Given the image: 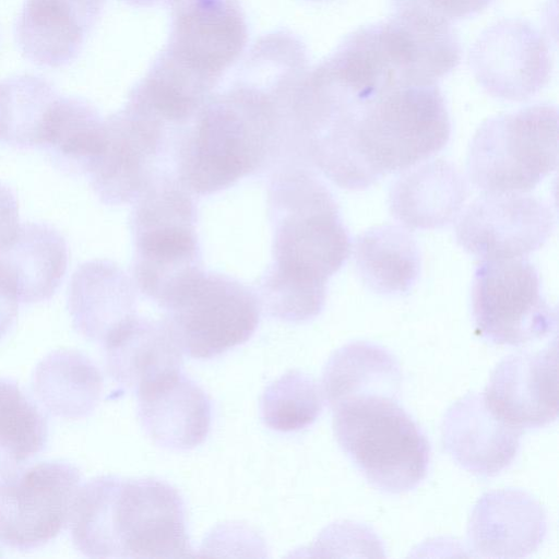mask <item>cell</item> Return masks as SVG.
<instances>
[{"label":"cell","mask_w":559,"mask_h":559,"mask_svg":"<svg viewBox=\"0 0 559 559\" xmlns=\"http://www.w3.org/2000/svg\"><path fill=\"white\" fill-rule=\"evenodd\" d=\"M546 528L545 511L531 495L501 489L478 499L468 520L467 537L481 557L522 558L538 548Z\"/></svg>","instance_id":"19"},{"label":"cell","mask_w":559,"mask_h":559,"mask_svg":"<svg viewBox=\"0 0 559 559\" xmlns=\"http://www.w3.org/2000/svg\"><path fill=\"white\" fill-rule=\"evenodd\" d=\"M557 342L537 352L504 357L483 393L489 409L523 431L547 426L558 415Z\"/></svg>","instance_id":"15"},{"label":"cell","mask_w":559,"mask_h":559,"mask_svg":"<svg viewBox=\"0 0 559 559\" xmlns=\"http://www.w3.org/2000/svg\"><path fill=\"white\" fill-rule=\"evenodd\" d=\"M19 301L0 280V340L9 332L17 316Z\"/></svg>","instance_id":"33"},{"label":"cell","mask_w":559,"mask_h":559,"mask_svg":"<svg viewBox=\"0 0 559 559\" xmlns=\"http://www.w3.org/2000/svg\"><path fill=\"white\" fill-rule=\"evenodd\" d=\"M135 393L140 424L157 445L183 451L206 439L212 420L211 401L181 369L142 384Z\"/></svg>","instance_id":"16"},{"label":"cell","mask_w":559,"mask_h":559,"mask_svg":"<svg viewBox=\"0 0 559 559\" xmlns=\"http://www.w3.org/2000/svg\"><path fill=\"white\" fill-rule=\"evenodd\" d=\"M133 275L140 290L162 308L200 266L195 206L177 177L156 174L134 201Z\"/></svg>","instance_id":"6"},{"label":"cell","mask_w":559,"mask_h":559,"mask_svg":"<svg viewBox=\"0 0 559 559\" xmlns=\"http://www.w3.org/2000/svg\"><path fill=\"white\" fill-rule=\"evenodd\" d=\"M273 263L260 284L269 316L306 322L322 311L329 278L346 262L352 242L330 190L306 168H287L270 187Z\"/></svg>","instance_id":"1"},{"label":"cell","mask_w":559,"mask_h":559,"mask_svg":"<svg viewBox=\"0 0 559 559\" xmlns=\"http://www.w3.org/2000/svg\"><path fill=\"white\" fill-rule=\"evenodd\" d=\"M322 406L323 396L317 382L301 371L290 370L265 388L260 413L272 430L292 432L313 424Z\"/></svg>","instance_id":"30"},{"label":"cell","mask_w":559,"mask_h":559,"mask_svg":"<svg viewBox=\"0 0 559 559\" xmlns=\"http://www.w3.org/2000/svg\"><path fill=\"white\" fill-rule=\"evenodd\" d=\"M103 390L98 368L74 350L50 353L37 366L34 391L57 416L80 418L96 407Z\"/></svg>","instance_id":"27"},{"label":"cell","mask_w":559,"mask_h":559,"mask_svg":"<svg viewBox=\"0 0 559 559\" xmlns=\"http://www.w3.org/2000/svg\"><path fill=\"white\" fill-rule=\"evenodd\" d=\"M129 5L133 7H154L169 0H120Z\"/></svg>","instance_id":"34"},{"label":"cell","mask_w":559,"mask_h":559,"mask_svg":"<svg viewBox=\"0 0 559 559\" xmlns=\"http://www.w3.org/2000/svg\"><path fill=\"white\" fill-rule=\"evenodd\" d=\"M71 539L90 558L194 556L181 495L152 478L96 476L83 484L70 519Z\"/></svg>","instance_id":"4"},{"label":"cell","mask_w":559,"mask_h":559,"mask_svg":"<svg viewBox=\"0 0 559 559\" xmlns=\"http://www.w3.org/2000/svg\"><path fill=\"white\" fill-rule=\"evenodd\" d=\"M332 411L338 445L374 488L402 493L424 480L430 445L397 397L358 395L338 403Z\"/></svg>","instance_id":"5"},{"label":"cell","mask_w":559,"mask_h":559,"mask_svg":"<svg viewBox=\"0 0 559 559\" xmlns=\"http://www.w3.org/2000/svg\"><path fill=\"white\" fill-rule=\"evenodd\" d=\"M393 10H417L449 23L469 17L490 4L492 0H390Z\"/></svg>","instance_id":"31"},{"label":"cell","mask_w":559,"mask_h":559,"mask_svg":"<svg viewBox=\"0 0 559 559\" xmlns=\"http://www.w3.org/2000/svg\"><path fill=\"white\" fill-rule=\"evenodd\" d=\"M19 226L16 198L9 187L0 182V250L12 240Z\"/></svg>","instance_id":"32"},{"label":"cell","mask_w":559,"mask_h":559,"mask_svg":"<svg viewBox=\"0 0 559 559\" xmlns=\"http://www.w3.org/2000/svg\"><path fill=\"white\" fill-rule=\"evenodd\" d=\"M557 163V107L536 104L485 120L471 141L466 168L483 193H526Z\"/></svg>","instance_id":"7"},{"label":"cell","mask_w":559,"mask_h":559,"mask_svg":"<svg viewBox=\"0 0 559 559\" xmlns=\"http://www.w3.org/2000/svg\"><path fill=\"white\" fill-rule=\"evenodd\" d=\"M450 135L436 84L394 85L356 100L319 143L313 165L338 187L361 190L429 158Z\"/></svg>","instance_id":"2"},{"label":"cell","mask_w":559,"mask_h":559,"mask_svg":"<svg viewBox=\"0 0 559 559\" xmlns=\"http://www.w3.org/2000/svg\"><path fill=\"white\" fill-rule=\"evenodd\" d=\"M522 430L496 416L483 394L467 393L445 412L441 441L463 469L484 477L496 476L514 461Z\"/></svg>","instance_id":"18"},{"label":"cell","mask_w":559,"mask_h":559,"mask_svg":"<svg viewBox=\"0 0 559 559\" xmlns=\"http://www.w3.org/2000/svg\"><path fill=\"white\" fill-rule=\"evenodd\" d=\"M312 1H319V0H312Z\"/></svg>","instance_id":"35"},{"label":"cell","mask_w":559,"mask_h":559,"mask_svg":"<svg viewBox=\"0 0 559 559\" xmlns=\"http://www.w3.org/2000/svg\"><path fill=\"white\" fill-rule=\"evenodd\" d=\"M110 378L129 390L182 366L183 350L165 320L133 314L103 341Z\"/></svg>","instance_id":"22"},{"label":"cell","mask_w":559,"mask_h":559,"mask_svg":"<svg viewBox=\"0 0 559 559\" xmlns=\"http://www.w3.org/2000/svg\"><path fill=\"white\" fill-rule=\"evenodd\" d=\"M168 126L127 99L105 119V144L87 174L98 199L109 205L134 202L155 173L153 163Z\"/></svg>","instance_id":"14"},{"label":"cell","mask_w":559,"mask_h":559,"mask_svg":"<svg viewBox=\"0 0 559 559\" xmlns=\"http://www.w3.org/2000/svg\"><path fill=\"white\" fill-rule=\"evenodd\" d=\"M467 194L456 166L437 158L403 171L390 190L389 207L407 229H437L455 221Z\"/></svg>","instance_id":"21"},{"label":"cell","mask_w":559,"mask_h":559,"mask_svg":"<svg viewBox=\"0 0 559 559\" xmlns=\"http://www.w3.org/2000/svg\"><path fill=\"white\" fill-rule=\"evenodd\" d=\"M168 3L170 32L162 53L215 87L247 45L248 28L240 0Z\"/></svg>","instance_id":"11"},{"label":"cell","mask_w":559,"mask_h":559,"mask_svg":"<svg viewBox=\"0 0 559 559\" xmlns=\"http://www.w3.org/2000/svg\"><path fill=\"white\" fill-rule=\"evenodd\" d=\"M477 333L497 345L521 346L557 328V310L546 301L540 278L526 258L483 260L472 284Z\"/></svg>","instance_id":"9"},{"label":"cell","mask_w":559,"mask_h":559,"mask_svg":"<svg viewBox=\"0 0 559 559\" xmlns=\"http://www.w3.org/2000/svg\"><path fill=\"white\" fill-rule=\"evenodd\" d=\"M106 0H25L14 35L31 62L60 68L74 61L102 15Z\"/></svg>","instance_id":"17"},{"label":"cell","mask_w":559,"mask_h":559,"mask_svg":"<svg viewBox=\"0 0 559 559\" xmlns=\"http://www.w3.org/2000/svg\"><path fill=\"white\" fill-rule=\"evenodd\" d=\"M68 266L64 237L43 223H25L0 250V280L19 304L50 299Z\"/></svg>","instance_id":"20"},{"label":"cell","mask_w":559,"mask_h":559,"mask_svg":"<svg viewBox=\"0 0 559 559\" xmlns=\"http://www.w3.org/2000/svg\"><path fill=\"white\" fill-rule=\"evenodd\" d=\"M280 80L241 63L229 88L213 94L189 123L177 152V178L211 194L257 170L280 140Z\"/></svg>","instance_id":"3"},{"label":"cell","mask_w":559,"mask_h":559,"mask_svg":"<svg viewBox=\"0 0 559 559\" xmlns=\"http://www.w3.org/2000/svg\"><path fill=\"white\" fill-rule=\"evenodd\" d=\"M353 257L364 284L382 295L408 293L420 274V252L407 228L380 225L354 241Z\"/></svg>","instance_id":"24"},{"label":"cell","mask_w":559,"mask_h":559,"mask_svg":"<svg viewBox=\"0 0 559 559\" xmlns=\"http://www.w3.org/2000/svg\"><path fill=\"white\" fill-rule=\"evenodd\" d=\"M80 469L61 460L21 466L0 476V543L29 551L70 523L81 487Z\"/></svg>","instance_id":"10"},{"label":"cell","mask_w":559,"mask_h":559,"mask_svg":"<svg viewBox=\"0 0 559 559\" xmlns=\"http://www.w3.org/2000/svg\"><path fill=\"white\" fill-rule=\"evenodd\" d=\"M402 372L396 358L382 346L352 342L336 349L322 373V396L332 409L358 395L381 394L397 397Z\"/></svg>","instance_id":"25"},{"label":"cell","mask_w":559,"mask_h":559,"mask_svg":"<svg viewBox=\"0 0 559 559\" xmlns=\"http://www.w3.org/2000/svg\"><path fill=\"white\" fill-rule=\"evenodd\" d=\"M459 216L456 241L480 261L526 258L555 226L549 205L525 193H481Z\"/></svg>","instance_id":"12"},{"label":"cell","mask_w":559,"mask_h":559,"mask_svg":"<svg viewBox=\"0 0 559 559\" xmlns=\"http://www.w3.org/2000/svg\"><path fill=\"white\" fill-rule=\"evenodd\" d=\"M105 144V119L87 100L59 95L46 123L44 148L70 175L88 174Z\"/></svg>","instance_id":"26"},{"label":"cell","mask_w":559,"mask_h":559,"mask_svg":"<svg viewBox=\"0 0 559 559\" xmlns=\"http://www.w3.org/2000/svg\"><path fill=\"white\" fill-rule=\"evenodd\" d=\"M57 90L46 79L17 74L0 82V141L19 148L41 147Z\"/></svg>","instance_id":"28"},{"label":"cell","mask_w":559,"mask_h":559,"mask_svg":"<svg viewBox=\"0 0 559 559\" xmlns=\"http://www.w3.org/2000/svg\"><path fill=\"white\" fill-rule=\"evenodd\" d=\"M258 295L248 286L201 269L191 274L164 307L166 323L183 353L210 359L246 343L260 320Z\"/></svg>","instance_id":"8"},{"label":"cell","mask_w":559,"mask_h":559,"mask_svg":"<svg viewBox=\"0 0 559 559\" xmlns=\"http://www.w3.org/2000/svg\"><path fill=\"white\" fill-rule=\"evenodd\" d=\"M47 440L44 411L15 381L0 378V476L39 454Z\"/></svg>","instance_id":"29"},{"label":"cell","mask_w":559,"mask_h":559,"mask_svg":"<svg viewBox=\"0 0 559 559\" xmlns=\"http://www.w3.org/2000/svg\"><path fill=\"white\" fill-rule=\"evenodd\" d=\"M68 308L74 329L86 338L103 343L119 323L135 314L134 290L114 262L88 261L71 277Z\"/></svg>","instance_id":"23"},{"label":"cell","mask_w":559,"mask_h":559,"mask_svg":"<svg viewBox=\"0 0 559 559\" xmlns=\"http://www.w3.org/2000/svg\"><path fill=\"white\" fill-rule=\"evenodd\" d=\"M471 70L495 98L522 102L549 81L552 61L543 34L530 22L501 20L481 32L468 52Z\"/></svg>","instance_id":"13"}]
</instances>
